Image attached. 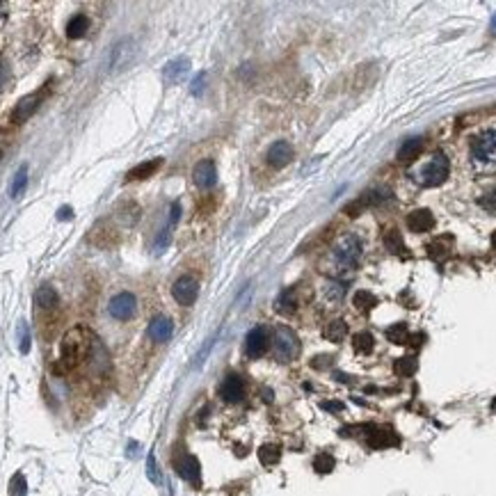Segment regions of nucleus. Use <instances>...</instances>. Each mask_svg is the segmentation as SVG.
Masks as SVG:
<instances>
[{"mask_svg": "<svg viewBox=\"0 0 496 496\" xmlns=\"http://www.w3.org/2000/svg\"><path fill=\"white\" fill-rule=\"evenodd\" d=\"M92 343H94V338L85 327L71 329V332L65 336V341H62V352H60L62 366L76 368L78 364H83V361L90 357Z\"/></svg>", "mask_w": 496, "mask_h": 496, "instance_id": "1", "label": "nucleus"}, {"mask_svg": "<svg viewBox=\"0 0 496 496\" xmlns=\"http://www.w3.org/2000/svg\"><path fill=\"white\" fill-rule=\"evenodd\" d=\"M361 240L354 233L343 235L341 240L334 245V263L341 267V270H354L361 258Z\"/></svg>", "mask_w": 496, "mask_h": 496, "instance_id": "2", "label": "nucleus"}, {"mask_svg": "<svg viewBox=\"0 0 496 496\" xmlns=\"http://www.w3.org/2000/svg\"><path fill=\"white\" fill-rule=\"evenodd\" d=\"M272 352L279 361H290L300 352V338L286 325H279L272 334Z\"/></svg>", "mask_w": 496, "mask_h": 496, "instance_id": "3", "label": "nucleus"}, {"mask_svg": "<svg viewBox=\"0 0 496 496\" xmlns=\"http://www.w3.org/2000/svg\"><path fill=\"white\" fill-rule=\"evenodd\" d=\"M448 172H451V163H448V158L442 151H437L430 158V163L419 172V183L425 185V188L442 185L444 181L448 179Z\"/></svg>", "mask_w": 496, "mask_h": 496, "instance_id": "4", "label": "nucleus"}, {"mask_svg": "<svg viewBox=\"0 0 496 496\" xmlns=\"http://www.w3.org/2000/svg\"><path fill=\"white\" fill-rule=\"evenodd\" d=\"M49 92H51V88H49V85H44V88H39L35 94H28V97H23L19 104L14 106V110H12V122L14 124L28 122L30 117L37 113V108L44 104V99L49 97Z\"/></svg>", "mask_w": 496, "mask_h": 496, "instance_id": "5", "label": "nucleus"}, {"mask_svg": "<svg viewBox=\"0 0 496 496\" xmlns=\"http://www.w3.org/2000/svg\"><path fill=\"white\" fill-rule=\"evenodd\" d=\"M135 311H138V300L129 290H122V293H117L113 300L108 302V313L115 320H129L135 316Z\"/></svg>", "mask_w": 496, "mask_h": 496, "instance_id": "6", "label": "nucleus"}, {"mask_svg": "<svg viewBox=\"0 0 496 496\" xmlns=\"http://www.w3.org/2000/svg\"><path fill=\"white\" fill-rule=\"evenodd\" d=\"M471 156L478 163H490L496 158V131H485L471 144Z\"/></svg>", "mask_w": 496, "mask_h": 496, "instance_id": "7", "label": "nucleus"}, {"mask_svg": "<svg viewBox=\"0 0 496 496\" xmlns=\"http://www.w3.org/2000/svg\"><path fill=\"white\" fill-rule=\"evenodd\" d=\"M197 295H199V283H197L192 277H181L174 281V286H172V297L181 304V306H190L195 304Z\"/></svg>", "mask_w": 496, "mask_h": 496, "instance_id": "8", "label": "nucleus"}, {"mask_svg": "<svg viewBox=\"0 0 496 496\" xmlns=\"http://www.w3.org/2000/svg\"><path fill=\"white\" fill-rule=\"evenodd\" d=\"M135 46H133V39H124L113 49L110 53V69L113 71H124L126 67L135 60Z\"/></svg>", "mask_w": 496, "mask_h": 496, "instance_id": "9", "label": "nucleus"}, {"mask_svg": "<svg viewBox=\"0 0 496 496\" xmlns=\"http://www.w3.org/2000/svg\"><path fill=\"white\" fill-rule=\"evenodd\" d=\"M192 181H195L197 188H201V190H208V188L215 185V181H217L215 163H213L210 158H204V160L197 163L195 170H192Z\"/></svg>", "mask_w": 496, "mask_h": 496, "instance_id": "10", "label": "nucleus"}, {"mask_svg": "<svg viewBox=\"0 0 496 496\" xmlns=\"http://www.w3.org/2000/svg\"><path fill=\"white\" fill-rule=\"evenodd\" d=\"M267 343H270V334L263 325H256L254 329H249L247 341H245V352L251 359L261 357V354L267 350Z\"/></svg>", "mask_w": 496, "mask_h": 496, "instance_id": "11", "label": "nucleus"}, {"mask_svg": "<svg viewBox=\"0 0 496 496\" xmlns=\"http://www.w3.org/2000/svg\"><path fill=\"white\" fill-rule=\"evenodd\" d=\"M174 469H176V474L188 480V483H192V485H199V480H201V469H199V462H197L195 455H181L179 460H174Z\"/></svg>", "mask_w": 496, "mask_h": 496, "instance_id": "12", "label": "nucleus"}, {"mask_svg": "<svg viewBox=\"0 0 496 496\" xmlns=\"http://www.w3.org/2000/svg\"><path fill=\"white\" fill-rule=\"evenodd\" d=\"M366 432V442L371 448H389L398 444V437L387 428H375V425H364L361 428Z\"/></svg>", "mask_w": 496, "mask_h": 496, "instance_id": "13", "label": "nucleus"}, {"mask_svg": "<svg viewBox=\"0 0 496 496\" xmlns=\"http://www.w3.org/2000/svg\"><path fill=\"white\" fill-rule=\"evenodd\" d=\"M293 156H295L293 147H290V142H286V140H277L270 149H267V163L277 170L286 167V165L293 160Z\"/></svg>", "mask_w": 496, "mask_h": 496, "instance_id": "14", "label": "nucleus"}, {"mask_svg": "<svg viewBox=\"0 0 496 496\" xmlns=\"http://www.w3.org/2000/svg\"><path fill=\"white\" fill-rule=\"evenodd\" d=\"M220 396H222V400H226V403H238V400H242V396H245V382H242L238 375H226L222 387H220Z\"/></svg>", "mask_w": 496, "mask_h": 496, "instance_id": "15", "label": "nucleus"}, {"mask_svg": "<svg viewBox=\"0 0 496 496\" xmlns=\"http://www.w3.org/2000/svg\"><path fill=\"white\" fill-rule=\"evenodd\" d=\"M407 226L412 229L414 233H425L435 226V215L430 210L419 208V210H412L407 215Z\"/></svg>", "mask_w": 496, "mask_h": 496, "instance_id": "16", "label": "nucleus"}, {"mask_svg": "<svg viewBox=\"0 0 496 496\" xmlns=\"http://www.w3.org/2000/svg\"><path fill=\"white\" fill-rule=\"evenodd\" d=\"M172 332H174V325L167 316H156L149 325V336L154 338L156 343H167L172 338Z\"/></svg>", "mask_w": 496, "mask_h": 496, "instance_id": "17", "label": "nucleus"}, {"mask_svg": "<svg viewBox=\"0 0 496 496\" xmlns=\"http://www.w3.org/2000/svg\"><path fill=\"white\" fill-rule=\"evenodd\" d=\"M160 167H163V158L144 160V163L135 165L133 170H129V174H126V181H144V179H151Z\"/></svg>", "mask_w": 496, "mask_h": 496, "instance_id": "18", "label": "nucleus"}, {"mask_svg": "<svg viewBox=\"0 0 496 496\" xmlns=\"http://www.w3.org/2000/svg\"><path fill=\"white\" fill-rule=\"evenodd\" d=\"M188 69H190V62L188 58H176L172 60L167 67H165V83L167 85H174V83H181L188 74Z\"/></svg>", "mask_w": 496, "mask_h": 496, "instance_id": "19", "label": "nucleus"}, {"mask_svg": "<svg viewBox=\"0 0 496 496\" xmlns=\"http://www.w3.org/2000/svg\"><path fill=\"white\" fill-rule=\"evenodd\" d=\"M421 149H423V140H421V138H409V140H405L403 147L398 149V163H403V165L414 163L416 158H419Z\"/></svg>", "mask_w": 496, "mask_h": 496, "instance_id": "20", "label": "nucleus"}, {"mask_svg": "<svg viewBox=\"0 0 496 496\" xmlns=\"http://www.w3.org/2000/svg\"><path fill=\"white\" fill-rule=\"evenodd\" d=\"M60 302V297H58V290H55L53 286H49V283H44V286H39L37 288V293H35V304L39 306V309H44V311H49V309H55Z\"/></svg>", "mask_w": 496, "mask_h": 496, "instance_id": "21", "label": "nucleus"}, {"mask_svg": "<svg viewBox=\"0 0 496 496\" xmlns=\"http://www.w3.org/2000/svg\"><path fill=\"white\" fill-rule=\"evenodd\" d=\"M295 309H297V293H295V288L281 290V293L277 295V300H274V311L283 313V316H288V313H293Z\"/></svg>", "mask_w": 496, "mask_h": 496, "instance_id": "22", "label": "nucleus"}, {"mask_svg": "<svg viewBox=\"0 0 496 496\" xmlns=\"http://www.w3.org/2000/svg\"><path fill=\"white\" fill-rule=\"evenodd\" d=\"M258 460L263 467H274L281 460V448L277 444H263L258 448Z\"/></svg>", "mask_w": 496, "mask_h": 496, "instance_id": "23", "label": "nucleus"}, {"mask_svg": "<svg viewBox=\"0 0 496 496\" xmlns=\"http://www.w3.org/2000/svg\"><path fill=\"white\" fill-rule=\"evenodd\" d=\"M88 28H90L88 17H85V14H76V17L67 23V37H71V39H81L85 33H88Z\"/></svg>", "mask_w": 496, "mask_h": 496, "instance_id": "24", "label": "nucleus"}, {"mask_svg": "<svg viewBox=\"0 0 496 496\" xmlns=\"http://www.w3.org/2000/svg\"><path fill=\"white\" fill-rule=\"evenodd\" d=\"M345 334H348V325H345L343 320H332L325 327V332H322V336H325L327 341H332V343H341L345 338Z\"/></svg>", "mask_w": 496, "mask_h": 496, "instance_id": "25", "label": "nucleus"}, {"mask_svg": "<svg viewBox=\"0 0 496 496\" xmlns=\"http://www.w3.org/2000/svg\"><path fill=\"white\" fill-rule=\"evenodd\" d=\"M387 338L391 343H396V345H407L409 343V338H412V334H409V329L405 322H398V325H391L387 329Z\"/></svg>", "mask_w": 496, "mask_h": 496, "instance_id": "26", "label": "nucleus"}, {"mask_svg": "<svg viewBox=\"0 0 496 496\" xmlns=\"http://www.w3.org/2000/svg\"><path fill=\"white\" fill-rule=\"evenodd\" d=\"M428 251H430V256L435 258V261H444V258L448 256V251H451V238H448V235L437 238L435 242H430L428 245Z\"/></svg>", "mask_w": 496, "mask_h": 496, "instance_id": "27", "label": "nucleus"}, {"mask_svg": "<svg viewBox=\"0 0 496 496\" xmlns=\"http://www.w3.org/2000/svg\"><path fill=\"white\" fill-rule=\"evenodd\" d=\"M352 345H354V350L357 352L368 354V352H373V348H375V338H373V334H368V332H359V334H354Z\"/></svg>", "mask_w": 496, "mask_h": 496, "instance_id": "28", "label": "nucleus"}, {"mask_svg": "<svg viewBox=\"0 0 496 496\" xmlns=\"http://www.w3.org/2000/svg\"><path fill=\"white\" fill-rule=\"evenodd\" d=\"M416 368H419V364H416L414 357H400L396 359V364H393V371L400 377H412L416 373Z\"/></svg>", "mask_w": 496, "mask_h": 496, "instance_id": "29", "label": "nucleus"}, {"mask_svg": "<svg viewBox=\"0 0 496 496\" xmlns=\"http://www.w3.org/2000/svg\"><path fill=\"white\" fill-rule=\"evenodd\" d=\"M26 185H28V167L23 165V167H19V172L14 174V181H12V188H10V195L17 199V197H21V192L26 190Z\"/></svg>", "mask_w": 496, "mask_h": 496, "instance_id": "30", "label": "nucleus"}, {"mask_svg": "<svg viewBox=\"0 0 496 496\" xmlns=\"http://www.w3.org/2000/svg\"><path fill=\"white\" fill-rule=\"evenodd\" d=\"M354 306L366 313V311H371L373 306H377V297L371 293V290H359V293L354 295Z\"/></svg>", "mask_w": 496, "mask_h": 496, "instance_id": "31", "label": "nucleus"}, {"mask_svg": "<svg viewBox=\"0 0 496 496\" xmlns=\"http://www.w3.org/2000/svg\"><path fill=\"white\" fill-rule=\"evenodd\" d=\"M334 467H336V462L329 453H320L313 458V469H316V474H332Z\"/></svg>", "mask_w": 496, "mask_h": 496, "instance_id": "32", "label": "nucleus"}, {"mask_svg": "<svg viewBox=\"0 0 496 496\" xmlns=\"http://www.w3.org/2000/svg\"><path fill=\"white\" fill-rule=\"evenodd\" d=\"M384 245H387V249L393 251V254H403L405 251V242H403V238H400V233L396 229L384 233Z\"/></svg>", "mask_w": 496, "mask_h": 496, "instance_id": "33", "label": "nucleus"}, {"mask_svg": "<svg viewBox=\"0 0 496 496\" xmlns=\"http://www.w3.org/2000/svg\"><path fill=\"white\" fill-rule=\"evenodd\" d=\"M28 492V485H26V478H23V474H17L12 478V483H10V494L12 496H23Z\"/></svg>", "mask_w": 496, "mask_h": 496, "instance_id": "34", "label": "nucleus"}, {"mask_svg": "<svg viewBox=\"0 0 496 496\" xmlns=\"http://www.w3.org/2000/svg\"><path fill=\"white\" fill-rule=\"evenodd\" d=\"M204 90H206V71H201V74H197L195 83H192V94H195V97H201Z\"/></svg>", "mask_w": 496, "mask_h": 496, "instance_id": "35", "label": "nucleus"}, {"mask_svg": "<svg viewBox=\"0 0 496 496\" xmlns=\"http://www.w3.org/2000/svg\"><path fill=\"white\" fill-rule=\"evenodd\" d=\"M325 295L329 297V300H341V297L345 295V286H343V283H329V288L325 290Z\"/></svg>", "mask_w": 496, "mask_h": 496, "instance_id": "36", "label": "nucleus"}, {"mask_svg": "<svg viewBox=\"0 0 496 496\" xmlns=\"http://www.w3.org/2000/svg\"><path fill=\"white\" fill-rule=\"evenodd\" d=\"M170 240H172V233H170V226H167V229H163L158 233V240H156V251H163L165 247L170 245Z\"/></svg>", "mask_w": 496, "mask_h": 496, "instance_id": "37", "label": "nucleus"}, {"mask_svg": "<svg viewBox=\"0 0 496 496\" xmlns=\"http://www.w3.org/2000/svg\"><path fill=\"white\" fill-rule=\"evenodd\" d=\"M19 332H21V352H23V354H26V352L30 350V334H28V327H26V322H21Z\"/></svg>", "mask_w": 496, "mask_h": 496, "instance_id": "38", "label": "nucleus"}, {"mask_svg": "<svg viewBox=\"0 0 496 496\" xmlns=\"http://www.w3.org/2000/svg\"><path fill=\"white\" fill-rule=\"evenodd\" d=\"M147 469H149V478H151V483H158V474H156V458H154V453L149 455Z\"/></svg>", "mask_w": 496, "mask_h": 496, "instance_id": "39", "label": "nucleus"}, {"mask_svg": "<svg viewBox=\"0 0 496 496\" xmlns=\"http://www.w3.org/2000/svg\"><path fill=\"white\" fill-rule=\"evenodd\" d=\"M179 215H181V206L174 201V204L170 206V226L174 224V222H179Z\"/></svg>", "mask_w": 496, "mask_h": 496, "instance_id": "40", "label": "nucleus"}, {"mask_svg": "<svg viewBox=\"0 0 496 496\" xmlns=\"http://www.w3.org/2000/svg\"><path fill=\"white\" fill-rule=\"evenodd\" d=\"M58 220H74V208L71 206H62L58 210Z\"/></svg>", "mask_w": 496, "mask_h": 496, "instance_id": "41", "label": "nucleus"}, {"mask_svg": "<svg viewBox=\"0 0 496 496\" xmlns=\"http://www.w3.org/2000/svg\"><path fill=\"white\" fill-rule=\"evenodd\" d=\"M329 361H332V357H327V354H325V357H316V359H313L311 366H313V368H325V366H329Z\"/></svg>", "mask_w": 496, "mask_h": 496, "instance_id": "42", "label": "nucleus"}, {"mask_svg": "<svg viewBox=\"0 0 496 496\" xmlns=\"http://www.w3.org/2000/svg\"><path fill=\"white\" fill-rule=\"evenodd\" d=\"M322 407L329 409V412H341V409H343L341 403H322Z\"/></svg>", "mask_w": 496, "mask_h": 496, "instance_id": "43", "label": "nucleus"}, {"mask_svg": "<svg viewBox=\"0 0 496 496\" xmlns=\"http://www.w3.org/2000/svg\"><path fill=\"white\" fill-rule=\"evenodd\" d=\"M492 245H494V247H496V233H494V235H492Z\"/></svg>", "mask_w": 496, "mask_h": 496, "instance_id": "44", "label": "nucleus"}, {"mask_svg": "<svg viewBox=\"0 0 496 496\" xmlns=\"http://www.w3.org/2000/svg\"><path fill=\"white\" fill-rule=\"evenodd\" d=\"M492 26H494V28H496V17H494V21H492Z\"/></svg>", "mask_w": 496, "mask_h": 496, "instance_id": "45", "label": "nucleus"}]
</instances>
